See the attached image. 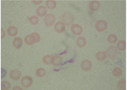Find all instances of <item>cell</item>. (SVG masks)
I'll list each match as a JSON object with an SVG mask.
<instances>
[{
    "label": "cell",
    "mask_w": 127,
    "mask_h": 90,
    "mask_svg": "<svg viewBox=\"0 0 127 90\" xmlns=\"http://www.w3.org/2000/svg\"><path fill=\"white\" fill-rule=\"evenodd\" d=\"M62 20L65 24L68 26L72 24L74 21L73 15L69 12H65L62 15Z\"/></svg>",
    "instance_id": "6da1fadb"
},
{
    "label": "cell",
    "mask_w": 127,
    "mask_h": 90,
    "mask_svg": "<svg viewBox=\"0 0 127 90\" xmlns=\"http://www.w3.org/2000/svg\"><path fill=\"white\" fill-rule=\"evenodd\" d=\"M106 56L111 59H114L118 56V51L114 46H111L107 49L106 52Z\"/></svg>",
    "instance_id": "7a4b0ae2"
},
{
    "label": "cell",
    "mask_w": 127,
    "mask_h": 90,
    "mask_svg": "<svg viewBox=\"0 0 127 90\" xmlns=\"http://www.w3.org/2000/svg\"><path fill=\"white\" fill-rule=\"evenodd\" d=\"M108 23L105 20H100L96 22L95 24V28L99 32H103L107 29Z\"/></svg>",
    "instance_id": "3957f363"
},
{
    "label": "cell",
    "mask_w": 127,
    "mask_h": 90,
    "mask_svg": "<svg viewBox=\"0 0 127 90\" xmlns=\"http://www.w3.org/2000/svg\"><path fill=\"white\" fill-rule=\"evenodd\" d=\"M55 16L52 14L46 15L44 18V22L46 26L51 27L53 26L56 21Z\"/></svg>",
    "instance_id": "277c9868"
},
{
    "label": "cell",
    "mask_w": 127,
    "mask_h": 90,
    "mask_svg": "<svg viewBox=\"0 0 127 90\" xmlns=\"http://www.w3.org/2000/svg\"><path fill=\"white\" fill-rule=\"evenodd\" d=\"M32 78L29 76H25L23 77L21 80V84L25 88H28L32 85Z\"/></svg>",
    "instance_id": "5b68a950"
},
{
    "label": "cell",
    "mask_w": 127,
    "mask_h": 90,
    "mask_svg": "<svg viewBox=\"0 0 127 90\" xmlns=\"http://www.w3.org/2000/svg\"><path fill=\"white\" fill-rule=\"evenodd\" d=\"M70 31L73 35H79L83 32V29L81 25L74 24H72L70 27Z\"/></svg>",
    "instance_id": "8992f818"
},
{
    "label": "cell",
    "mask_w": 127,
    "mask_h": 90,
    "mask_svg": "<svg viewBox=\"0 0 127 90\" xmlns=\"http://www.w3.org/2000/svg\"><path fill=\"white\" fill-rule=\"evenodd\" d=\"M22 72L17 69L11 70L10 72V77L13 81H16L19 80L22 76Z\"/></svg>",
    "instance_id": "52a82bcc"
},
{
    "label": "cell",
    "mask_w": 127,
    "mask_h": 90,
    "mask_svg": "<svg viewBox=\"0 0 127 90\" xmlns=\"http://www.w3.org/2000/svg\"><path fill=\"white\" fill-rule=\"evenodd\" d=\"M25 42L29 45H31L36 43V39L35 35L32 33L27 35L24 39Z\"/></svg>",
    "instance_id": "ba28073f"
},
{
    "label": "cell",
    "mask_w": 127,
    "mask_h": 90,
    "mask_svg": "<svg viewBox=\"0 0 127 90\" xmlns=\"http://www.w3.org/2000/svg\"><path fill=\"white\" fill-rule=\"evenodd\" d=\"M92 62L88 60H85L81 62V68L85 71H89L92 68Z\"/></svg>",
    "instance_id": "9c48e42d"
},
{
    "label": "cell",
    "mask_w": 127,
    "mask_h": 90,
    "mask_svg": "<svg viewBox=\"0 0 127 90\" xmlns=\"http://www.w3.org/2000/svg\"><path fill=\"white\" fill-rule=\"evenodd\" d=\"M65 24L61 21L57 22L55 25V29L56 31L59 33H62L65 30Z\"/></svg>",
    "instance_id": "30bf717a"
},
{
    "label": "cell",
    "mask_w": 127,
    "mask_h": 90,
    "mask_svg": "<svg viewBox=\"0 0 127 90\" xmlns=\"http://www.w3.org/2000/svg\"><path fill=\"white\" fill-rule=\"evenodd\" d=\"M100 3L96 0L92 1L89 5V9L93 11H97L100 8Z\"/></svg>",
    "instance_id": "8fae6325"
},
{
    "label": "cell",
    "mask_w": 127,
    "mask_h": 90,
    "mask_svg": "<svg viewBox=\"0 0 127 90\" xmlns=\"http://www.w3.org/2000/svg\"><path fill=\"white\" fill-rule=\"evenodd\" d=\"M47 9L46 7L44 6H39L36 10V14L40 17H43L46 15Z\"/></svg>",
    "instance_id": "7c38bea8"
},
{
    "label": "cell",
    "mask_w": 127,
    "mask_h": 90,
    "mask_svg": "<svg viewBox=\"0 0 127 90\" xmlns=\"http://www.w3.org/2000/svg\"><path fill=\"white\" fill-rule=\"evenodd\" d=\"M13 45L17 49H19L22 47L23 45V40L20 38L17 37L14 39L13 42Z\"/></svg>",
    "instance_id": "4fadbf2b"
},
{
    "label": "cell",
    "mask_w": 127,
    "mask_h": 90,
    "mask_svg": "<svg viewBox=\"0 0 127 90\" xmlns=\"http://www.w3.org/2000/svg\"><path fill=\"white\" fill-rule=\"evenodd\" d=\"M7 31L8 35L11 37L15 36L18 33V29L13 26H10L8 27Z\"/></svg>",
    "instance_id": "5bb4252c"
},
{
    "label": "cell",
    "mask_w": 127,
    "mask_h": 90,
    "mask_svg": "<svg viewBox=\"0 0 127 90\" xmlns=\"http://www.w3.org/2000/svg\"><path fill=\"white\" fill-rule=\"evenodd\" d=\"M76 45L79 48H83L86 45L87 41L85 38L83 37H79L76 41Z\"/></svg>",
    "instance_id": "9a60e30c"
},
{
    "label": "cell",
    "mask_w": 127,
    "mask_h": 90,
    "mask_svg": "<svg viewBox=\"0 0 127 90\" xmlns=\"http://www.w3.org/2000/svg\"><path fill=\"white\" fill-rule=\"evenodd\" d=\"M63 58L61 56H55L53 57L52 63L54 66H58L60 65L63 61Z\"/></svg>",
    "instance_id": "2e32d148"
},
{
    "label": "cell",
    "mask_w": 127,
    "mask_h": 90,
    "mask_svg": "<svg viewBox=\"0 0 127 90\" xmlns=\"http://www.w3.org/2000/svg\"><path fill=\"white\" fill-rule=\"evenodd\" d=\"M95 56L96 58L98 61H103L106 58L107 56L105 52L99 51L96 53Z\"/></svg>",
    "instance_id": "e0dca14e"
},
{
    "label": "cell",
    "mask_w": 127,
    "mask_h": 90,
    "mask_svg": "<svg viewBox=\"0 0 127 90\" xmlns=\"http://www.w3.org/2000/svg\"><path fill=\"white\" fill-rule=\"evenodd\" d=\"M47 8L49 9H54L57 5V3L55 0H47L46 2Z\"/></svg>",
    "instance_id": "ac0fdd59"
},
{
    "label": "cell",
    "mask_w": 127,
    "mask_h": 90,
    "mask_svg": "<svg viewBox=\"0 0 127 90\" xmlns=\"http://www.w3.org/2000/svg\"><path fill=\"white\" fill-rule=\"evenodd\" d=\"M53 57L51 55H46L42 59V61L43 63L47 65H50L52 63Z\"/></svg>",
    "instance_id": "d6986e66"
},
{
    "label": "cell",
    "mask_w": 127,
    "mask_h": 90,
    "mask_svg": "<svg viewBox=\"0 0 127 90\" xmlns=\"http://www.w3.org/2000/svg\"><path fill=\"white\" fill-rule=\"evenodd\" d=\"M117 47L118 49L120 51H124L126 49V42L125 41H119L117 44Z\"/></svg>",
    "instance_id": "ffe728a7"
},
{
    "label": "cell",
    "mask_w": 127,
    "mask_h": 90,
    "mask_svg": "<svg viewBox=\"0 0 127 90\" xmlns=\"http://www.w3.org/2000/svg\"><path fill=\"white\" fill-rule=\"evenodd\" d=\"M46 71L42 68H39L36 69V75L38 77L41 78L45 75Z\"/></svg>",
    "instance_id": "44dd1931"
},
{
    "label": "cell",
    "mask_w": 127,
    "mask_h": 90,
    "mask_svg": "<svg viewBox=\"0 0 127 90\" xmlns=\"http://www.w3.org/2000/svg\"><path fill=\"white\" fill-rule=\"evenodd\" d=\"M11 87V84L6 81H3L1 83V89L2 90H8Z\"/></svg>",
    "instance_id": "7402d4cb"
},
{
    "label": "cell",
    "mask_w": 127,
    "mask_h": 90,
    "mask_svg": "<svg viewBox=\"0 0 127 90\" xmlns=\"http://www.w3.org/2000/svg\"><path fill=\"white\" fill-rule=\"evenodd\" d=\"M112 73L114 76L119 77L123 74V71L120 68L116 67L114 68Z\"/></svg>",
    "instance_id": "603a6c76"
},
{
    "label": "cell",
    "mask_w": 127,
    "mask_h": 90,
    "mask_svg": "<svg viewBox=\"0 0 127 90\" xmlns=\"http://www.w3.org/2000/svg\"><path fill=\"white\" fill-rule=\"evenodd\" d=\"M107 40L108 42L111 44L116 43L118 41V38L116 35L114 34H111L109 35L108 37Z\"/></svg>",
    "instance_id": "cb8c5ba5"
},
{
    "label": "cell",
    "mask_w": 127,
    "mask_h": 90,
    "mask_svg": "<svg viewBox=\"0 0 127 90\" xmlns=\"http://www.w3.org/2000/svg\"><path fill=\"white\" fill-rule=\"evenodd\" d=\"M29 21L30 24L32 25H36L39 22V19L36 16H31L29 19Z\"/></svg>",
    "instance_id": "d4e9b609"
},
{
    "label": "cell",
    "mask_w": 127,
    "mask_h": 90,
    "mask_svg": "<svg viewBox=\"0 0 127 90\" xmlns=\"http://www.w3.org/2000/svg\"><path fill=\"white\" fill-rule=\"evenodd\" d=\"M119 90H125L126 89V80H122L119 82L118 85Z\"/></svg>",
    "instance_id": "484cf974"
},
{
    "label": "cell",
    "mask_w": 127,
    "mask_h": 90,
    "mask_svg": "<svg viewBox=\"0 0 127 90\" xmlns=\"http://www.w3.org/2000/svg\"><path fill=\"white\" fill-rule=\"evenodd\" d=\"M32 33L36 37V43L39 42L40 40V35L36 32H33Z\"/></svg>",
    "instance_id": "4316f807"
},
{
    "label": "cell",
    "mask_w": 127,
    "mask_h": 90,
    "mask_svg": "<svg viewBox=\"0 0 127 90\" xmlns=\"http://www.w3.org/2000/svg\"><path fill=\"white\" fill-rule=\"evenodd\" d=\"M43 1L42 0H32V2L34 4L36 5H38L40 4L41 3H42Z\"/></svg>",
    "instance_id": "83f0119b"
},
{
    "label": "cell",
    "mask_w": 127,
    "mask_h": 90,
    "mask_svg": "<svg viewBox=\"0 0 127 90\" xmlns=\"http://www.w3.org/2000/svg\"><path fill=\"white\" fill-rule=\"evenodd\" d=\"M1 38H3L5 36V33L3 29H1Z\"/></svg>",
    "instance_id": "f1b7e54d"
},
{
    "label": "cell",
    "mask_w": 127,
    "mask_h": 90,
    "mask_svg": "<svg viewBox=\"0 0 127 90\" xmlns=\"http://www.w3.org/2000/svg\"><path fill=\"white\" fill-rule=\"evenodd\" d=\"M13 90H22V88H21V87H20L19 86H16L14 87H13Z\"/></svg>",
    "instance_id": "f546056e"
}]
</instances>
